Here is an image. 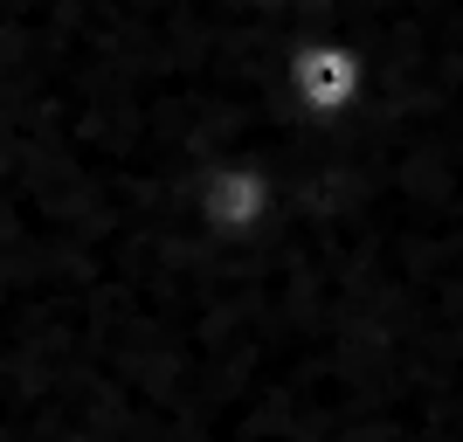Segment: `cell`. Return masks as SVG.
Masks as SVG:
<instances>
[{"mask_svg":"<svg viewBox=\"0 0 463 442\" xmlns=\"http://www.w3.org/2000/svg\"><path fill=\"white\" fill-rule=\"evenodd\" d=\"M277 208H284V180L263 159H214L208 174L194 180V221L214 242H256V235H270Z\"/></svg>","mask_w":463,"mask_h":442,"instance_id":"1","label":"cell"},{"mask_svg":"<svg viewBox=\"0 0 463 442\" xmlns=\"http://www.w3.org/2000/svg\"><path fill=\"white\" fill-rule=\"evenodd\" d=\"M284 97L311 125L346 118L367 97V49H353V42H298L284 62Z\"/></svg>","mask_w":463,"mask_h":442,"instance_id":"2","label":"cell"},{"mask_svg":"<svg viewBox=\"0 0 463 442\" xmlns=\"http://www.w3.org/2000/svg\"><path fill=\"white\" fill-rule=\"evenodd\" d=\"M14 118H42V111H14ZM49 125H56V118H49ZM62 132H77V125H62ZM83 138H90V132H83Z\"/></svg>","mask_w":463,"mask_h":442,"instance_id":"3","label":"cell"}]
</instances>
